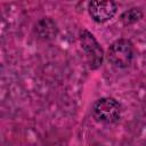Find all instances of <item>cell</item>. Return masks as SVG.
<instances>
[{
	"label": "cell",
	"instance_id": "8992f818",
	"mask_svg": "<svg viewBox=\"0 0 146 146\" xmlns=\"http://www.w3.org/2000/svg\"><path fill=\"white\" fill-rule=\"evenodd\" d=\"M141 16H143V13L139 8H131L121 15V21L124 25H130V24H133L137 21H139L141 18Z\"/></svg>",
	"mask_w": 146,
	"mask_h": 146
},
{
	"label": "cell",
	"instance_id": "7a4b0ae2",
	"mask_svg": "<svg viewBox=\"0 0 146 146\" xmlns=\"http://www.w3.org/2000/svg\"><path fill=\"white\" fill-rule=\"evenodd\" d=\"M108 62L119 67L124 68L128 67L133 59V46L127 39H119L114 41L107 51Z\"/></svg>",
	"mask_w": 146,
	"mask_h": 146
},
{
	"label": "cell",
	"instance_id": "3957f363",
	"mask_svg": "<svg viewBox=\"0 0 146 146\" xmlns=\"http://www.w3.org/2000/svg\"><path fill=\"white\" fill-rule=\"evenodd\" d=\"M80 43L86 54L89 67L92 70L98 68L103 64L104 51L94 34L87 30H83L80 33Z\"/></svg>",
	"mask_w": 146,
	"mask_h": 146
},
{
	"label": "cell",
	"instance_id": "5b68a950",
	"mask_svg": "<svg viewBox=\"0 0 146 146\" xmlns=\"http://www.w3.org/2000/svg\"><path fill=\"white\" fill-rule=\"evenodd\" d=\"M36 31H38V33H39L40 36H42L44 39H50V38H52V36L56 35L57 27H56V24L51 19L43 18V19H41L38 23Z\"/></svg>",
	"mask_w": 146,
	"mask_h": 146
},
{
	"label": "cell",
	"instance_id": "277c9868",
	"mask_svg": "<svg viewBox=\"0 0 146 146\" xmlns=\"http://www.w3.org/2000/svg\"><path fill=\"white\" fill-rule=\"evenodd\" d=\"M116 5L113 1H91L88 3L90 17L96 23H105L116 14Z\"/></svg>",
	"mask_w": 146,
	"mask_h": 146
},
{
	"label": "cell",
	"instance_id": "6da1fadb",
	"mask_svg": "<svg viewBox=\"0 0 146 146\" xmlns=\"http://www.w3.org/2000/svg\"><path fill=\"white\" fill-rule=\"evenodd\" d=\"M92 115L98 122L105 124L116 123L121 117V105L114 98H100L92 106Z\"/></svg>",
	"mask_w": 146,
	"mask_h": 146
}]
</instances>
